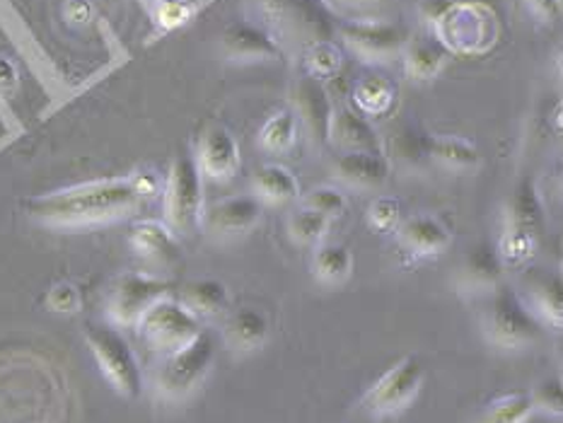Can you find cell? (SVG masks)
<instances>
[{
    "instance_id": "6da1fadb",
    "label": "cell",
    "mask_w": 563,
    "mask_h": 423,
    "mask_svg": "<svg viewBox=\"0 0 563 423\" xmlns=\"http://www.w3.org/2000/svg\"><path fill=\"white\" fill-rule=\"evenodd\" d=\"M148 201L139 189L136 179H100L78 185L70 189H60L46 197H36L24 203V209L44 225L52 227H88L114 223L121 218L136 213Z\"/></svg>"
},
{
    "instance_id": "7a4b0ae2",
    "label": "cell",
    "mask_w": 563,
    "mask_h": 423,
    "mask_svg": "<svg viewBox=\"0 0 563 423\" xmlns=\"http://www.w3.org/2000/svg\"><path fill=\"white\" fill-rule=\"evenodd\" d=\"M426 20L431 22L435 42L443 44L448 54H486L498 40L496 12L479 0H450L435 10L431 8Z\"/></svg>"
},
{
    "instance_id": "3957f363",
    "label": "cell",
    "mask_w": 563,
    "mask_h": 423,
    "mask_svg": "<svg viewBox=\"0 0 563 423\" xmlns=\"http://www.w3.org/2000/svg\"><path fill=\"white\" fill-rule=\"evenodd\" d=\"M260 8L268 34L284 52L298 48L302 54L310 44L332 40L336 32L324 0H260Z\"/></svg>"
},
{
    "instance_id": "277c9868",
    "label": "cell",
    "mask_w": 563,
    "mask_h": 423,
    "mask_svg": "<svg viewBox=\"0 0 563 423\" xmlns=\"http://www.w3.org/2000/svg\"><path fill=\"white\" fill-rule=\"evenodd\" d=\"M163 205L165 223L177 235H191L203 225V175L196 155L179 153L169 165Z\"/></svg>"
},
{
    "instance_id": "5b68a950",
    "label": "cell",
    "mask_w": 563,
    "mask_h": 423,
    "mask_svg": "<svg viewBox=\"0 0 563 423\" xmlns=\"http://www.w3.org/2000/svg\"><path fill=\"white\" fill-rule=\"evenodd\" d=\"M482 326L488 342L508 350L530 346L542 334V324L537 322L530 308L525 305V300L504 286L488 293Z\"/></svg>"
},
{
    "instance_id": "8992f818",
    "label": "cell",
    "mask_w": 563,
    "mask_h": 423,
    "mask_svg": "<svg viewBox=\"0 0 563 423\" xmlns=\"http://www.w3.org/2000/svg\"><path fill=\"white\" fill-rule=\"evenodd\" d=\"M85 342H88L97 366H100L107 382L112 385L121 397L126 399L141 397L143 392L141 363L136 354H133L131 344L126 342V336L121 334L117 326L88 324V330H85Z\"/></svg>"
},
{
    "instance_id": "52a82bcc",
    "label": "cell",
    "mask_w": 563,
    "mask_h": 423,
    "mask_svg": "<svg viewBox=\"0 0 563 423\" xmlns=\"http://www.w3.org/2000/svg\"><path fill=\"white\" fill-rule=\"evenodd\" d=\"M216 358L213 336L201 332L194 342L175 354L163 356L161 368L155 372V390L167 402H181L191 397L211 372Z\"/></svg>"
},
{
    "instance_id": "ba28073f",
    "label": "cell",
    "mask_w": 563,
    "mask_h": 423,
    "mask_svg": "<svg viewBox=\"0 0 563 423\" xmlns=\"http://www.w3.org/2000/svg\"><path fill=\"white\" fill-rule=\"evenodd\" d=\"M136 330L145 346L155 354L169 356L189 346L201 334V318H196L181 300L165 296L148 308V312L139 320Z\"/></svg>"
},
{
    "instance_id": "9c48e42d",
    "label": "cell",
    "mask_w": 563,
    "mask_h": 423,
    "mask_svg": "<svg viewBox=\"0 0 563 423\" xmlns=\"http://www.w3.org/2000/svg\"><path fill=\"white\" fill-rule=\"evenodd\" d=\"M423 378L426 370L419 358H401L371 387L368 392H365L363 409L375 419L399 414V411L407 409L413 399L419 397Z\"/></svg>"
},
{
    "instance_id": "30bf717a",
    "label": "cell",
    "mask_w": 563,
    "mask_h": 423,
    "mask_svg": "<svg viewBox=\"0 0 563 423\" xmlns=\"http://www.w3.org/2000/svg\"><path fill=\"white\" fill-rule=\"evenodd\" d=\"M339 34L365 64H387L395 56H401L409 42L407 34L387 20H344L339 24Z\"/></svg>"
},
{
    "instance_id": "8fae6325",
    "label": "cell",
    "mask_w": 563,
    "mask_h": 423,
    "mask_svg": "<svg viewBox=\"0 0 563 423\" xmlns=\"http://www.w3.org/2000/svg\"><path fill=\"white\" fill-rule=\"evenodd\" d=\"M167 290L169 283L163 281L161 276L141 271L124 274L114 283L112 296H109V320L117 326H136L148 308L167 296Z\"/></svg>"
},
{
    "instance_id": "7c38bea8",
    "label": "cell",
    "mask_w": 563,
    "mask_h": 423,
    "mask_svg": "<svg viewBox=\"0 0 563 423\" xmlns=\"http://www.w3.org/2000/svg\"><path fill=\"white\" fill-rule=\"evenodd\" d=\"M334 112L336 107L322 80H317L305 73V76L292 85V114L302 121V126L310 133L314 145H327L332 141Z\"/></svg>"
},
{
    "instance_id": "4fadbf2b",
    "label": "cell",
    "mask_w": 563,
    "mask_h": 423,
    "mask_svg": "<svg viewBox=\"0 0 563 423\" xmlns=\"http://www.w3.org/2000/svg\"><path fill=\"white\" fill-rule=\"evenodd\" d=\"M264 201L256 193H235L203 211V225L216 237H240L262 223Z\"/></svg>"
},
{
    "instance_id": "5bb4252c",
    "label": "cell",
    "mask_w": 563,
    "mask_h": 423,
    "mask_svg": "<svg viewBox=\"0 0 563 423\" xmlns=\"http://www.w3.org/2000/svg\"><path fill=\"white\" fill-rule=\"evenodd\" d=\"M397 242L409 259H433L440 257L452 245V233L435 215L416 213L404 218L397 227Z\"/></svg>"
},
{
    "instance_id": "9a60e30c",
    "label": "cell",
    "mask_w": 563,
    "mask_h": 423,
    "mask_svg": "<svg viewBox=\"0 0 563 423\" xmlns=\"http://www.w3.org/2000/svg\"><path fill=\"white\" fill-rule=\"evenodd\" d=\"M220 48L225 58L238 64H254V60H276L284 56V48L278 46L268 30L256 27L252 22H232L220 36Z\"/></svg>"
},
{
    "instance_id": "2e32d148",
    "label": "cell",
    "mask_w": 563,
    "mask_h": 423,
    "mask_svg": "<svg viewBox=\"0 0 563 423\" xmlns=\"http://www.w3.org/2000/svg\"><path fill=\"white\" fill-rule=\"evenodd\" d=\"M196 163H199L201 175L216 181H228L240 172L242 157L235 136L223 126L208 129L196 151Z\"/></svg>"
},
{
    "instance_id": "e0dca14e",
    "label": "cell",
    "mask_w": 563,
    "mask_h": 423,
    "mask_svg": "<svg viewBox=\"0 0 563 423\" xmlns=\"http://www.w3.org/2000/svg\"><path fill=\"white\" fill-rule=\"evenodd\" d=\"M129 242L141 259L155 266H173L181 257L177 233L163 221H139L131 227Z\"/></svg>"
},
{
    "instance_id": "ac0fdd59",
    "label": "cell",
    "mask_w": 563,
    "mask_h": 423,
    "mask_svg": "<svg viewBox=\"0 0 563 423\" xmlns=\"http://www.w3.org/2000/svg\"><path fill=\"white\" fill-rule=\"evenodd\" d=\"M504 261H500L496 247L479 245L470 249L467 257L462 259L455 283L460 293H492L494 288L500 286V278H504Z\"/></svg>"
},
{
    "instance_id": "d6986e66",
    "label": "cell",
    "mask_w": 563,
    "mask_h": 423,
    "mask_svg": "<svg viewBox=\"0 0 563 423\" xmlns=\"http://www.w3.org/2000/svg\"><path fill=\"white\" fill-rule=\"evenodd\" d=\"M332 141L346 153H383L373 121L353 107H341L334 112Z\"/></svg>"
},
{
    "instance_id": "ffe728a7",
    "label": "cell",
    "mask_w": 563,
    "mask_h": 423,
    "mask_svg": "<svg viewBox=\"0 0 563 423\" xmlns=\"http://www.w3.org/2000/svg\"><path fill=\"white\" fill-rule=\"evenodd\" d=\"M334 172L349 187L377 189L389 179V160L385 153H344Z\"/></svg>"
},
{
    "instance_id": "44dd1931",
    "label": "cell",
    "mask_w": 563,
    "mask_h": 423,
    "mask_svg": "<svg viewBox=\"0 0 563 423\" xmlns=\"http://www.w3.org/2000/svg\"><path fill=\"white\" fill-rule=\"evenodd\" d=\"M504 227L522 230V233H532L542 237L544 209H542V199L534 181L525 179L522 185H518V189L510 193L504 211Z\"/></svg>"
},
{
    "instance_id": "7402d4cb",
    "label": "cell",
    "mask_w": 563,
    "mask_h": 423,
    "mask_svg": "<svg viewBox=\"0 0 563 423\" xmlns=\"http://www.w3.org/2000/svg\"><path fill=\"white\" fill-rule=\"evenodd\" d=\"M525 305L537 318L540 324L552 326V330H561L563 326V283L561 276L554 274H542L534 276L528 288V302Z\"/></svg>"
},
{
    "instance_id": "603a6c76",
    "label": "cell",
    "mask_w": 563,
    "mask_h": 423,
    "mask_svg": "<svg viewBox=\"0 0 563 423\" xmlns=\"http://www.w3.org/2000/svg\"><path fill=\"white\" fill-rule=\"evenodd\" d=\"M223 336L235 354H252V350H260L266 344L268 322L260 310L240 308L225 320Z\"/></svg>"
},
{
    "instance_id": "cb8c5ba5",
    "label": "cell",
    "mask_w": 563,
    "mask_h": 423,
    "mask_svg": "<svg viewBox=\"0 0 563 423\" xmlns=\"http://www.w3.org/2000/svg\"><path fill=\"white\" fill-rule=\"evenodd\" d=\"M397 97V85L383 73H365L353 85V109H358L363 116H383L387 114Z\"/></svg>"
},
{
    "instance_id": "d4e9b609",
    "label": "cell",
    "mask_w": 563,
    "mask_h": 423,
    "mask_svg": "<svg viewBox=\"0 0 563 423\" xmlns=\"http://www.w3.org/2000/svg\"><path fill=\"white\" fill-rule=\"evenodd\" d=\"M404 58V68H407V76L411 80H433L440 76V70L448 64V48L435 42V40H413L407 42L401 52Z\"/></svg>"
},
{
    "instance_id": "484cf974",
    "label": "cell",
    "mask_w": 563,
    "mask_h": 423,
    "mask_svg": "<svg viewBox=\"0 0 563 423\" xmlns=\"http://www.w3.org/2000/svg\"><path fill=\"white\" fill-rule=\"evenodd\" d=\"M254 193L266 203H290L300 197V181L286 165L268 163L254 172Z\"/></svg>"
},
{
    "instance_id": "4316f807",
    "label": "cell",
    "mask_w": 563,
    "mask_h": 423,
    "mask_svg": "<svg viewBox=\"0 0 563 423\" xmlns=\"http://www.w3.org/2000/svg\"><path fill=\"white\" fill-rule=\"evenodd\" d=\"M312 271L324 286H341L353 274V252L341 242H320L314 247Z\"/></svg>"
},
{
    "instance_id": "83f0119b",
    "label": "cell",
    "mask_w": 563,
    "mask_h": 423,
    "mask_svg": "<svg viewBox=\"0 0 563 423\" xmlns=\"http://www.w3.org/2000/svg\"><path fill=\"white\" fill-rule=\"evenodd\" d=\"M426 153L448 169H457V172H467L476 169L482 163V153L476 145L467 138L460 136H435L426 141Z\"/></svg>"
},
{
    "instance_id": "f1b7e54d",
    "label": "cell",
    "mask_w": 563,
    "mask_h": 423,
    "mask_svg": "<svg viewBox=\"0 0 563 423\" xmlns=\"http://www.w3.org/2000/svg\"><path fill=\"white\" fill-rule=\"evenodd\" d=\"M181 302H185L196 318H216V314L225 312L230 293L223 281H216V278H199V281H191L181 290Z\"/></svg>"
},
{
    "instance_id": "f546056e",
    "label": "cell",
    "mask_w": 563,
    "mask_h": 423,
    "mask_svg": "<svg viewBox=\"0 0 563 423\" xmlns=\"http://www.w3.org/2000/svg\"><path fill=\"white\" fill-rule=\"evenodd\" d=\"M298 141V116L292 109H280L264 121L260 129V145L264 153L284 155L288 153Z\"/></svg>"
},
{
    "instance_id": "4dcf8cb0",
    "label": "cell",
    "mask_w": 563,
    "mask_h": 423,
    "mask_svg": "<svg viewBox=\"0 0 563 423\" xmlns=\"http://www.w3.org/2000/svg\"><path fill=\"white\" fill-rule=\"evenodd\" d=\"M329 227H332V218L312 211L308 205H302L300 211L292 213L288 218V235L296 245H305V247H317L320 242H324Z\"/></svg>"
},
{
    "instance_id": "1f68e13d",
    "label": "cell",
    "mask_w": 563,
    "mask_h": 423,
    "mask_svg": "<svg viewBox=\"0 0 563 423\" xmlns=\"http://www.w3.org/2000/svg\"><path fill=\"white\" fill-rule=\"evenodd\" d=\"M534 414L530 392H510L498 397L476 423H528Z\"/></svg>"
},
{
    "instance_id": "d6a6232c",
    "label": "cell",
    "mask_w": 563,
    "mask_h": 423,
    "mask_svg": "<svg viewBox=\"0 0 563 423\" xmlns=\"http://www.w3.org/2000/svg\"><path fill=\"white\" fill-rule=\"evenodd\" d=\"M302 60H305V70H308V76L324 82L329 78H334L341 70V64H344V54H341L336 42L324 40V42H314L305 48Z\"/></svg>"
},
{
    "instance_id": "836d02e7",
    "label": "cell",
    "mask_w": 563,
    "mask_h": 423,
    "mask_svg": "<svg viewBox=\"0 0 563 423\" xmlns=\"http://www.w3.org/2000/svg\"><path fill=\"white\" fill-rule=\"evenodd\" d=\"M324 5L346 20H383L385 12L397 5V0H324Z\"/></svg>"
},
{
    "instance_id": "e575fe53",
    "label": "cell",
    "mask_w": 563,
    "mask_h": 423,
    "mask_svg": "<svg viewBox=\"0 0 563 423\" xmlns=\"http://www.w3.org/2000/svg\"><path fill=\"white\" fill-rule=\"evenodd\" d=\"M368 225L377 233H385V235H395L397 227L404 221V213H401V201L395 197H377L371 205H368Z\"/></svg>"
},
{
    "instance_id": "d590c367",
    "label": "cell",
    "mask_w": 563,
    "mask_h": 423,
    "mask_svg": "<svg viewBox=\"0 0 563 423\" xmlns=\"http://www.w3.org/2000/svg\"><path fill=\"white\" fill-rule=\"evenodd\" d=\"M302 203L308 205V209L320 211V213L329 215V218H332V221H334V218L344 215L346 205H349V199H346V193L341 191L339 187L324 185V187H314V189L308 193V197L302 199Z\"/></svg>"
},
{
    "instance_id": "8d00e7d4",
    "label": "cell",
    "mask_w": 563,
    "mask_h": 423,
    "mask_svg": "<svg viewBox=\"0 0 563 423\" xmlns=\"http://www.w3.org/2000/svg\"><path fill=\"white\" fill-rule=\"evenodd\" d=\"M82 305V296L78 286H73L70 281H60L56 286L48 288L46 293V308L54 310L58 314H73L78 312Z\"/></svg>"
},
{
    "instance_id": "74e56055",
    "label": "cell",
    "mask_w": 563,
    "mask_h": 423,
    "mask_svg": "<svg viewBox=\"0 0 563 423\" xmlns=\"http://www.w3.org/2000/svg\"><path fill=\"white\" fill-rule=\"evenodd\" d=\"M534 409L544 411V414H552V416H561L563 411V387L559 378H547L540 385H537V390L530 394Z\"/></svg>"
},
{
    "instance_id": "f35d334b",
    "label": "cell",
    "mask_w": 563,
    "mask_h": 423,
    "mask_svg": "<svg viewBox=\"0 0 563 423\" xmlns=\"http://www.w3.org/2000/svg\"><path fill=\"white\" fill-rule=\"evenodd\" d=\"M194 12L196 8L189 0H161V5H157V24L163 30H177L194 18Z\"/></svg>"
},
{
    "instance_id": "ab89813d",
    "label": "cell",
    "mask_w": 563,
    "mask_h": 423,
    "mask_svg": "<svg viewBox=\"0 0 563 423\" xmlns=\"http://www.w3.org/2000/svg\"><path fill=\"white\" fill-rule=\"evenodd\" d=\"M528 8L542 24H556L561 20V0H528Z\"/></svg>"
},
{
    "instance_id": "60d3db41",
    "label": "cell",
    "mask_w": 563,
    "mask_h": 423,
    "mask_svg": "<svg viewBox=\"0 0 563 423\" xmlns=\"http://www.w3.org/2000/svg\"><path fill=\"white\" fill-rule=\"evenodd\" d=\"M18 90V70L12 60L0 56V94H12Z\"/></svg>"
},
{
    "instance_id": "b9f144b4",
    "label": "cell",
    "mask_w": 563,
    "mask_h": 423,
    "mask_svg": "<svg viewBox=\"0 0 563 423\" xmlns=\"http://www.w3.org/2000/svg\"><path fill=\"white\" fill-rule=\"evenodd\" d=\"M92 15V5L88 0H70L68 3V20L73 22H88Z\"/></svg>"
}]
</instances>
